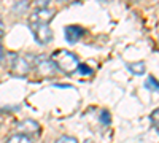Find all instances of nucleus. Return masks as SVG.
<instances>
[{
    "label": "nucleus",
    "instance_id": "f257e3e1",
    "mask_svg": "<svg viewBox=\"0 0 159 143\" xmlns=\"http://www.w3.org/2000/svg\"><path fill=\"white\" fill-rule=\"evenodd\" d=\"M51 60L54 62L57 70L64 72L65 75H72V73L78 72V69H80L78 57L67 49H56L54 53L51 54Z\"/></svg>",
    "mask_w": 159,
    "mask_h": 143
},
{
    "label": "nucleus",
    "instance_id": "f03ea898",
    "mask_svg": "<svg viewBox=\"0 0 159 143\" xmlns=\"http://www.w3.org/2000/svg\"><path fill=\"white\" fill-rule=\"evenodd\" d=\"M34 69L40 76H43V78H52L57 73V67L54 65V62H52L51 59H48V57H45V56L34 57Z\"/></svg>",
    "mask_w": 159,
    "mask_h": 143
},
{
    "label": "nucleus",
    "instance_id": "7ed1b4c3",
    "mask_svg": "<svg viewBox=\"0 0 159 143\" xmlns=\"http://www.w3.org/2000/svg\"><path fill=\"white\" fill-rule=\"evenodd\" d=\"M11 65L10 70L13 75H18V76H25L30 69L34 67V59L30 60L29 56H11Z\"/></svg>",
    "mask_w": 159,
    "mask_h": 143
},
{
    "label": "nucleus",
    "instance_id": "20e7f679",
    "mask_svg": "<svg viewBox=\"0 0 159 143\" xmlns=\"http://www.w3.org/2000/svg\"><path fill=\"white\" fill-rule=\"evenodd\" d=\"M29 27L35 37L37 43L40 45H46L52 40V30L49 29L48 24H29Z\"/></svg>",
    "mask_w": 159,
    "mask_h": 143
},
{
    "label": "nucleus",
    "instance_id": "39448f33",
    "mask_svg": "<svg viewBox=\"0 0 159 143\" xmlns=\"http://www.w3.org/2000/svg\"><path fill=\"white\" fill-rule=\"evenodd\" d=\"M52 18H54V11L49 8L35 10L29 18V24H49Z\"/></svg>",
    "mask_w": 159,
    "mask_h": 143
},
{
    "label": "nucleus",
    "instance_id": "423d86ee",
    "mask_svg": "<svg viewBox=\"0 0 159 143\" xmlns=\"http://www.w3.org/2000/svg\"><path fill=\"white\" fill-rule=\"evenodd\" d=\"M38 132H40V124L34 119H24L18 124V134L32 137V135H37Z\"/></svg>",
    "mask_w": 159,
    "mask_h": 143
},
{
    "label": "nucleus",
    "instance_id": "0eeeda50",
    "mask_svg": "<svg viewBox=\"0 0 159 143\" xmlns=\"http://www.w3.org/2000/svg\"><path fill=\"white\" fill-rule=\"evenodd\" d=\"M84 35V30L78 25H67L65 27V38H67L69 43H76L80 38Z\"/></svg>",
    "mask_w": 159,
    "mask_h": 143
},
{
    "label": "nucleus",
    "instance_id": "6e6552de",
    "mask_svg": "<svg viewBox=\"0 0 159 143\" xmlns=\"http://www.w3.org/2000/svg\"><path fill=\"white\" fill-rule=\"evenodd\" d=\"M127 69H129V72H132L134 75H143L147 67H145V62H132V64L127 65Z\"/></svg>",
    "mask_w": 159,
    "mask_h": 143
},
{
    "label": "nucleus",
    "instance_id": "1a4fd4ad",
    "mask_svg": "<svg viewBox=\"0 0 159 143\" xmlns=\"http://www.w3.org/2000/svg\"><path fill=\"white\" fill-rule=\"evenodd\" d=\"M7 143H34L32 141V137H27V135H22V134H16V135H11Z\"/></svg>",
    "mask_w": 159,
    "mask_h": 143
},
{
    "label": "nucleus",
    "instance_id": "9d476101",
    "mask_svg": "<svg viewBox=\"0 0 159 143\" xmlns=\"http://www.w3.org/2000/svg\"><path fill=\"white\" fill-rule=\"evenodd\" d=\"M145 86H147V89H150V91H154V92H157V91H159V81H156L153 76H148L147 78Z\"/></svg>",
    "mask_w": 159,
    "mask_h": 143
},
{
    "label": "nucleus",
    "instance_id": "9b49d317",
    "mask_svg": "<svg viewBox=\"0 0 159 143\" xmlns=\"http://www.w3.org/2000/svg\"><path fill=\"white\" fill-rule=\"evenodd\" d=\"M54 143H78L73 137H69V135H62V137H59Z\"/></svg>",
    "mask_w": 159,
    "mask_h": 143
},
{
    "label": "nucleus",
    "instance_id": "f8f14e48",
    "mask_svg": "<svg viewBox=\"0 0 159 143\" xmlns=\"http://www.w3.org/2000/svg\"><path fill=\"white\" fill-rule=\"evenodd\" d=\"M151 123H153L156 127H159V108H156V110L151 113Z\"/></svg>",
    "mask_w": 159,
    "mask_h": 143
},
{
    "label": "nucleus",
    "instance_id": "ddd939ff",
    "mask_svg": "<svg viewBox=\"0 0 159 143\" xmlns=\"http://www.w3.org/2000/svg\"><path fill=\"white\" fill-rule=\"evenodd\" d=\"M100 121H102L103 124H110V113H108V111H102Z\"/></svg>",
    "mask_w": 159,
    "mask_h": 143
},
{
    "label": "nucleus",
    "instance_id": "4468645a",
    "mask_svg": "<svg viewBox=\"0 0 159 143\" xmlns=\"http://www.w3.org/2000/svg\"><path fill=\"white\" fill-rule=\"evenodd\" d=\"M78 70H80V72H81V73H86V75H88V73H91V72H92V70H91V69H88V67H86V65H83V64H80V69H78Z\"/></svg>",
    "mask_w": 159,
    "mask_h": 143
},
{
    "label": "nucleus",
    "instance_id": "2eb2a0df",
    "mask_svg": "<svg viewBox=\"0 0 159 143\" xmlns=\"http://www.w3.org/2000/svg\"><path fill=\"white\" fill-rule=\"evenodd\" d=\"M5 25H3V21H2V18H0V37H2L3 35V32H5Z\"/></svg>",
    "mask_w": 159,
    "mask_h": 143
},
{
    "label": "nucleus",
    "instance_id": "dca6fc26",
    "mask_svg": "<svg viewBox=\"0 0 159 143\" xmlns=\"http://www.w3.org/2000/svg\"><path fill=\"white\" fill-rule=\"evenodd\" d=\"M0 59H2V45H0Z\"/></svg>",
    "mask_w": 159,
    "mask_h": 143
}]
</instances>
